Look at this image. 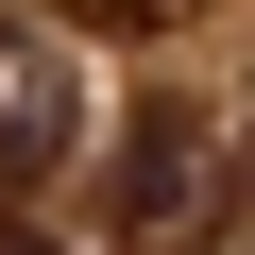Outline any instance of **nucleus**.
I'll list each match as a JSON object with an SVG mask.
<instances>
[{
  "label": "nucleus",
  "instance_id": "obj_1",
  "mask_svg": "<svg viewBox=\"0 0 255 255\" xmlns=\"http://www.w3.org/2000/svg\"><path fill=\"white\" fill-rule=\"evenodd\" d=\"M68 153H85V68L34 17H0V187H51Z\"/></svg>",
  "mask_w": 255,
  "mask_h": 255
},
{
  "label": "nucleus",
  "instance_id": "obj_2",
  "mask_svg": "<svg viewBox=\"0 0 255 255\" xmlns=\"http://www.w3.org/2000/svg\"><path fill=\"white\" fill-rule=\"evenodd\" d=\"M68 17H85V34H187L204 0H68Z\"/></svg>",
  "mask_w": 255,
  "mask_h": 255
}]
</instances>
